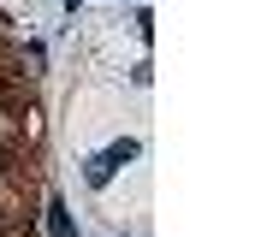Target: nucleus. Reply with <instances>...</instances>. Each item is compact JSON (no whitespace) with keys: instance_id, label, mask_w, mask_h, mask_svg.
Segmentation results:
<instances>
[]
</instances>
